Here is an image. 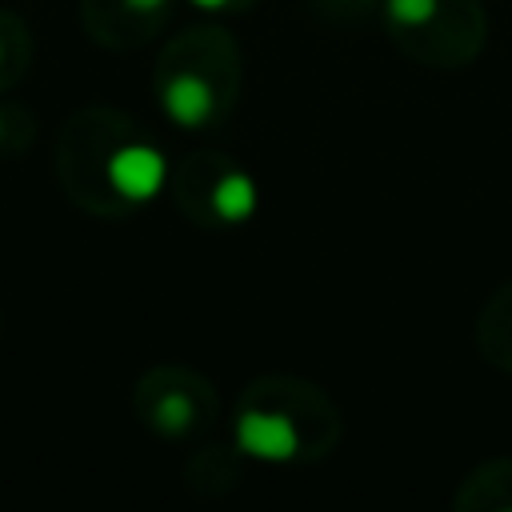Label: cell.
<instances>
[{
	"label": "cell",
	"mask_w": 512,
	"mask_h": 512,
	"mask_svg": "<svg viewBox=\"0 0 512 512\" xmlns=\"http://www.w3.org/2000/svg\"><path fill=\"white\" fill-rule=\"evenodd\" d=\"M336 440L332 404L304 380H260L232 416V448L260 464H296Z\"/></svg>",
	"instance_id": "cell-1"
},
{
	"label": "cell",
	"mask_w": 512,
	"mask_h": 512,
	"mask_svg": "<svg viewBox=\"0 0 512 512\" xmlns=\"http://www.w3.org/2000/svg\"><path fill=\"white\" fill-rule=\"evenodd\" d=\"M380 16H384L388 36L408 56H420L428 64L456 68L448 36L440 32L444 24L472 40H484V16H480L476 0H380Z\"/></svg>",
	"instance_id": "cell-2"
},
{
	"label": "cell",
	"mask_w": 512,
	"mask_h": 512,
	"mask_svg": "<svg viewBox=\"0 0 512 512\" xmlns=\"http://www.w3.org/2000/svg\"><path fill=\"white\" fill-rule=\"evenodd\" d=\"M104 180L124 204H148L168 180V160L148 140H124L104 156Z\"/></svg>",
	"instance_id": "cell-4"
},
{
	"label": "cell",
	"mask_w": 512,
	"mask_h": 512,
	"mask_svg": "<svg viewBox=\"0 0 512 512\" xmlns=\"http://www.w3.org/2000/svg\"><path fill=\"white\" fill-rule=\"evenodd\" d=\"M0 60H4V48H0Z\"/></svg>",
	"instance_id": "cell-10"
},
{
	"label": "cell",
	"mask_w": 512,
	"mask_h": 512,
	"mask_svg": "<svg viewBox=\"0 0 512 512\" xmlns=\"http://www.w3.org/2000/svg\"><path fill=\"white\" fill-rule=\"evenodd\" d=\"M260 208V188L244 168H220L208 184V216L216 224H248Z\"/></svg>",
	"instance_id": "cell-6"
},
{
	"label": "cell",
	"mask_w": 512,
	"mask_h": 512,
	"mask_svg": "<svg viewBox=\"0 0 512 512\" xmlns=\"http://www.w3.org/2000/svg\"><path fill=\"white\" fill-rule=\"evenodd\" d=\"M480 348L488 360L512 368V284L492 296V304L480 316Z\"/></svg>",
	"instance_id": "cell-7"
},
{
	"label": "cell",
	"mask_w": 512,
	"mask_h": 512,
	"mask_svg": "<svg viewBox=\"0 0 512 512\" xmlns=\"http://www.w3.org/2000/svg\"><path fill=\"white\" fill-rule=\"evenodd\" d=\"M204 56V44H196V64L192 60H184V64H168L164 68V80H160V112L176 124V128H184V132H200V128H208V124H216L220 116H224V108H228V100H232V92H236V76H228V80H220V76H212V72H204L200 60Z\"/></svg>",
	"instance_id": "cell-3"
},
{
	"label": "cell",
	"mask_w": 512,
	"mask_h": 512,
	"mask_svg": "<svg viewBox=\"0 0 512 512\" xmlns=\"http://www.w3.org/2000/svg\"><path fill=\"white\" fill-rule=\"evenodd\" d=\"M188 4L200 8V12H228V8H244L252 0H188Z\"/></svg>",
	"instance_id": "cell-8"
},
{
	"label": "cell",
	"mask_w": 512,
	"mask_h": 512,
	"mask_svg": "<svg viewBox=\"0 0 512 512\" xmlns=\"http://www.w3.org/2000/svg\"><path fill=\"white\" fill-rule=\"evenodd\" d=\"M168 0H124V8L128 12H140V16H152V12H160Z\"/></svg>",
	"instance_id": "cell-9"
},
{
	"label": "cell",
	"mask_w": 512,
	"mask_h": 512,
	"mask_svg": "<svg viewBox=\"0 0 512 512\" xmlns=\"http://www.w3.org/2000/svg\"><path fill=\"white\" fill-rule=\"evenodd\" d=\"M212 412V396L200 380L184 376V380H168L156 388V396L144 404V420L160 432V436H188L192 428H200Z\"/></svg>",
	"instance_id": "cell-5"
}]
</instances>
